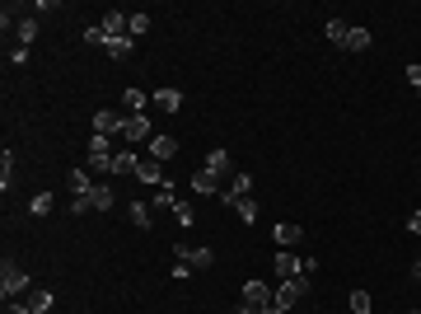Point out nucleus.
Listing matches in <instances>:
<instances>
[{"label":"nucleus","instance_id":"obj_1","mask_svg":"<svg viewBox=\"0 0 421 314\" xmlns=\"http://www.w3.org/2000/svg\"><path fill=\"white\" fill-rule=\"evenodd\" d=\"M272 305H276V296H272L267 282H244V310L249 314H267Z\"/></svg>","mask_w":421,"mask_h":314},{"label":"nucleus","instance_id":"obj_2","mask_svg":"<svg viewBox=\"0 0 421 314\" xmlns=\"http://www.w3.org/2000/svg\"><path fill=\"white\" fill-rule=\"evenodd\" d=\"M173 258H178V263H187V267H211V263H216V253L206 249V244H187V239H178V244H173Z\"/></svg>","mask_w":421,"mask_h":314},{"label":"nucleus","instance_id":"obj_3","mask_svg":"<svg viewBox=\"0 0 421 314\" xmlns=\"http://www.w3.org/2000/svg\"><path fill=\"white\" fill-rule=\"evenodd\" d=\"M304 296H309V277H290V282L276 286V305H281V310H295Z\"/></svg>","mask_w":421,"mask_h":314},{"label":"nucleus","instance_id":"obj_4","mask_svg":"<svg viewBox=\"0 0 421 314\" xmlns=\"http://www.w3.org/2000/svg\"><path fill=\"white\" fill-rule=\"evenodd\" d=\"M52 305H57L52 291H24V300H15L10 314H43V310H52Z\"/></svg>","mask_w":421,"mask_h":314},{"label":"nucleus","instance_id":"obj_5","mask_svg":"<svg viewBox=\"0 0 421 314\" xmlns=\"http://www.w3.org/2000/svg\"><path fill=\"white\" fill-rule=\"evenodd\" d=\"M19 291H29V277H24L19 263H5L0 267V296L10 300V296H19Z\"/></svg>","mask_w":421,"mask_h":314},{"label":"nucleus","instance_id":"obj_6","mask_svg":"<svg viewBox=\"0 0 421 314\" xmlns=\"http://www.w3.org/2000/svg\"><path fill=\"white\" fill-rule=\"evenodd\" d=\"M112 155H117V150H112V136H94V141H89V164H94V169L112 173Z\"/></svg>","mask_w":421,"mask_h":314},{"label":"nucleus","instance_id":"obj_7","mask_svg":"<svg viewBox=\"0 0 421 314\" xmlns=\"http://www.w3.org/2000/svg\"><path fill=\"white\" fill-rule=\"evenodd\" d=\"M122 127H126L122 113H112V108L94 113V136H122Z\"/></svg>","mask_w":421,"mask_h":314},{"label":"nucleus","instance_id":"obj_8","mask_svg":"<svg viewBox=\"0 0 421 314\" xmlns=\"http://www.w3.org/2000/svg\"><path fill=\"white\" fill-rule=\"evenodd\" d=\"M300 263H304V258H295L290 249H281L276 258H272V272H276V282H290V277H300Z\"/></svg>","mask_w":421,"mask_h":314},{"label":"nucleus","instance_id":"obj_9","mask_svg":"<svg viewBox=\"0 0 421 314\" xmlns=\"http://www.w3.org/2000/svg\"><path fill=\"white\" fill-rule=\"evenodd\" d=\"M98 24H103V38H131V15H122V10H108V15L98 19Z\"/></svg>","mask_w":421,"mask_h":314},{"label":"nucleus","instance_id":"obj_10","mask_svg":"<svg viewBox=\"0 0 421 314\" xmlns=\"http://www.w3.org/2000/svg\"><path fill=\"white\" fill-rule=\"evenodd\" d=\"M249 188H253V178L244 169H234L230 178H225V192H220V197H225V202H239V197H249Z\"/></svg>","mask_w":421,"mask_h":314},{"label":"nucleus","instance_id":"obj_11","mask_svg":"<svg viewBox=\"0 0 421 314\" xmlns=\"http://www.w3.org/2000/svg\"><path fill=\"white\" fill-rule=\"evenodd\" d=\"M155 131H150V117L145 113H136V117H126V127H122V141H150Z\"/></svg>","mask_w":421,"mask_h":314},{"label":"nucleus","instance_id":"obj_12","mask_svg":"<svg viewBox=\"0 0 421 314\" xmlns=\"http://www.w3.org/2000/svg\"><path fill=\"white\" fill-rule=\"evenodd\" d=\"M202 169H206V173H216V178H230V173H234V159H230V150H211Z\"/></svg>","mask_w":421,"mask_h":314},{"label":"nucleus","instance_id":"obj_13","mask_svg":"<svg viewBox=\"0 0 421 314\" xmlns=\"http://www.w3.org/2000/svg\"><path fill=\"white\" fill-rule=\"evenodd\" d=\"M178 155V141H173V136H164V131H155V136H150V159H159V164H164V159H173Z\"/></svg>","mask_w":421,"mask_h":314},{"label":"nucleus","instance_id":"obj_14","mask_svg":"<svg viewBox=\"0 0 421 314\" xmlns=\"http://www.w3.org/2000/svg\"><path fill=\"white\" fill-rule=\"evenodd\" d=\"M84 202H89L94 211H108V206H117V192H112L108 183H94V188H89V197H84Z\"/></svg>","mask_w":421,"mask_h":314},{"label":"nucleus","instance_id":"obj_15","mask_svg":"<svg viewBox=\"0 0 421 314\" xmlns=\"http://www.w3.org/2000/svg\"><path fill=\"white\" fill-rule=\"evenodd\" d=\"M136 178H140V183H155V188H159V183H169L159 159H140V164H136Z\"/></svg>","mask_w":421,"mask_h":314},{"label":"nucleus","instance_id":"obj_16","mask_svg":"<svg viewBox=\"0 0 421 314\" xmlns=\"http://www.w3.org/2000/svg\"><path fill=\"white\" fill-rule=\"evenodd\" d=\"M272 239H276L281 249H295L300 239H304V230H300V225H290V220H281L276 230H272Z\"/></svg>","mask_w":421,"mask_h":314},{"label":"nucleus","instance_id":"obj_17","mask_svg":"<svg viewBox=\"0 0 421 314\" xmlns=\"http://www.w3.org/2000/svg\"><path fill=\"white\" fill-rule=\"evenodd\" d=\"M126 216H131V225H136V230H150V225H155L150 202H126Z\"/></svg>","mask_w":421,"mask_h":314},{"label":"nucleus","instance_id":"obj_18","mask_svg":"<svg viewBox=\"0 0 421 314\" xmlns=\"http://www.w3.org/2000/svg\"><path fill=\"white\" fill-rule=\"evenodd\" d=\"M192 192H225V178H216V173L197 169V173H192Z\"/></svg>","mask_w":421,"mask_h":314},{"label":"nucleus","instance_id":"obj_19","mask_svg":"<svg viewBox=\"0 0 421 314\" xmlns=\"http://www.w3.org/2000/svg\"><path fill=\"white\" fill-rule=\"evenodd\" d=\"M136 150H131V145H122V150H117V155H112V173H136Z\"/></svg>","mask_w":421,"mask_h":314},{"label":"nucleus","instance_id":"obj_20","mask_svg":"<svg viewBox=\"0 0 421 314\" xmlns=\"http://www.w3.org/2000/svg\"><path fill=\"white\" fill-rule=\"evenodd\" d=\"M155 94H145V90H126L122 104H126V117H136V113H145V104H150Z\"/></svg>","mask_w":421,"mask_h":314},{"label":"nucleus","instance_id":"obj_21","mask_svg":"<svg viewBox=\"0 0 421 314\" xmlns=\"http://www.w3.org/2000/svg\"><path fill=\"white\" fill-rule=\"evenodd\" d=\"M103 52L122 62V57H131V52H136V38H108V43H103Z\"/></svg>","mask_w":421,"mask_h":314},{"label":"nucleus","instance_id":"obj_22","mask_svg":"<svg viewBox=\"0 0 421 314\" xmlns=\"http://www.w3.org/2000/svg\"><path fill=\"white\" fill-rule=\"evenodd\" d=\"M155 104H159V113H178L183 108V94L178 90H155Z\"/></svg>","mask_w":421,"mask_h":314},{"label":"nucleus","instance_id":"obj_23","mask_svg":"<svg viewBox=\"0 0 421 314\" xmlns=\"http://www.w3.org/2000/svg\"><path fill=\"white\" fill-rule=\"evenodd\" d=\"M15 29H19V48H29L33 38H38V19H33V15H24V19L15 24Z\"/></svg>","mask_w":421,"mask_h":314},{"label":"nucleus","instance_id":"obj_24","mask_svg":"<svg viewBox=\"0 0 421 314\" xmlns=\"http://www.w3.org/2000/svg\"><path fill=\"white\" fill-rule=\"evenodd\" d=\"M66 183H71V192H75V197H89V188H94L84 169H71V178H66Z\"/></svg>","mask_w":421,"mask_h":314},{"label":"nucleus","instance_id":"obj_25","mask_svg":"<svg viewBox=\"0 0 421 314\" xmlns=\"http://www.w3.org/2000/svg\"><path fill=\"white\" fill-rule=\"evenodd\" d=\"M370 48V29H351L346 33V52H365Z\"/></svg>","mask_w":421,"mask_h":314},{"label":"nucleus","instance_id":"obj_26","mask_svg":"<svg viewBox=\"0 0 421 314\" xmlns=\"http://www.w3.org/2000/svg\"><path fill=\"white\" fill-rule=\"evenodd\" d=\"M230 206L239 211V220H249V225L258 220V202H253V197H239V202H230Z\"/></svg>","mask_w":421,"mask_h":314},{"label":"nucleus","instance_id":"obj_27","mask_svg":"<svg viewBox=\"0 0 421 314\" xmlns=\"http://www.w3.org/2000/svg\"><path fill=\"white\" fill-rule=\"evenodd\" d=\"M346 33H351V29H346L342 19H327V38H332L337 48H346Z\"/></svg>","mask_w":421,"mask_h":314},{"label":"nucleus","instance_id":"obj_28","mask_svg":"<svg viewBox=\"0 0 421 314\" xmlns=\"http://www.w3.org/2000/svg\"><path fill=\"white\" fill-rule=\"evenodd\" d=\"M0 164H5V169H0V188L10 192V188H15V159H10V150H5V159H0Z\"/></svg>","mask_w":421,"mask_h":314},{"label":"nucleus","instance_id":"obj_29","mask_svg":"<svg viewBox=\"0 0 421 314\" xmlns=\"http://www.w3.org/2000/svg\"><path fill=\"white\" fill-rule=\"evenodd\" d=\"M29 211L33 216H47V211H52V192H38V197L29 202Z\"/></svg>","mask_w":421,"mask_h":314},{"label":"nucleus","instance_id":"obj_30","mask_svg":"<svg viewBox=\"0 0 421 314\" xmlns=\"http://www.w3.org/2000/svg\"><path fill=\"white\" fill-rule=\"evenodd\" d=\"M351 314H370V291H351Z\"/></svg>","mask_w":421,"mask_h":314},{"label":"nucleus","instance_id":"obj_31","mask_svg":"<svg viewBox=\"0 0 421 314\" xmlns=\"http://www.w3.org/2000/svg\"><path fill=\"white\" fill-rule=\"evenodd\" d=\"M84 43H89V48H103V43H108V38H103V24H89V29H84Z\"/></svg>","mask_w":421,"mask_h":314},{"label":"nucleus","instance_id":"obj_32","mask_svg":"<svg viewBox=\"0 0 421 314\" xmlns=\"http://www.w3.org/2000/svg\"><path fill=\"white\" fill-rule=\"evenodd\" d=\"M155 202H159V206H178V197H173V183H159Z\"/></svg>","mask_w":421,"mask_h":314},{"label":"nucleus","instance_id":"obj_33","mask_svg":"<svg viewBox=\"0 0 421 314\" xmlns=\"http://www.w3.org/2000/svg\"><path fill=\"white\" fill-rule=\"evenodd\" d=\"M145 29H150V15H131V29H126V33H131V38H140Z\"/></svg>","mask_w":421,"mask_h":314},{"label":"nucleus","instance_id":"obj_34","mask_svg":"<svg viewBox=\"0 0 421 314\" xmlns=\"http://www.w3.org/2000/svg\"><path fill=\"white\" fill-rule=\"evenodd\" d=\"M173 211H178V225H192V220H197V211H192V206H187V202H178V206H173Z\"/></svg>","mask_w":421,"mask_h":314},{"label":"nucleus","instance_id":"obj_35","mask_svg":"<svg viewBox=\"0 0 421 314\" xmlns=\"http://www.w3.org/2000/svg\"><path fill=\"white\" fill-rule=\"evenodd\" d=\"M407 230H412V235H421V211H412V216H407Z\"/></svg>","mask_w":421,"mask_h":314},{"label":"nucleus","instance_id":"obj_36","mask_svg":"<svg viewBox=\"0 0 421 314\" xmlns=\"http://www.w3.org/2000/svg\"><path fill=\"white\" fill-rule=\"evenodd\" d=\"M407 80H412V85L421 90V66H407Z\"/></svg>","mask_w":421,"mask_h":314},{"label":"nucleus","instance_id":"obj_37","mask_svg":"<svg viewBox=\"0 0 421 314\" xmlns=\"http://www.w3.org/2000/svg\"><path fill=\"white\" fill-rule=\"evenodd\" d=\"M412 277H417V282H421V258H417V267H412Z\"/></svg>","mask_w":421,"mask_h":314},{"label":"nucleus","instance_id":"obj_38","mask_svg":"<svg viewBox=\"0 0 421 314\" xmlns=\"http://www.w3.org/2000/svg\"><path fill=\"white\" fill-rule=\"evenodd\" d=\"M267 314H290V310H281V305H272V310H267Z\"/></svg>","mask_w":421,"mask_h":314},{"label":"nucleus","instance_id":"obj_39","mask_svg":"<svg viewBox=\"0 0 421 314\" xmlns=\"http://www.w3.org/2000/svg\"><path fill=\"white\" fill-rule=\"evenodd\" d=\"M234 314H249V310H234Z\"/></svg>","mask_w":421,"mask_h":314}]
</instances>
